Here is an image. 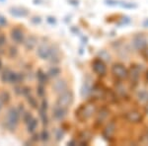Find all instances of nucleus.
Segmentation results:
<instances>
[{
	"label": "nucleus",
	"mask_w": 148,
	"mask_h": 146,
	"mask_svg": "<svg viewBox=\"0 0 148 146\" xmlns=\"http://www.w3.org/2000/svg\"><path fill=\"white\" fill-rule=\"evenodd\" d=\"M143 27H144V28H148V19H146V20L143 22Z\"/></svg>",
	"instance_id": "obj_40"
},
{
	"label": "nucleus",
	"mask_w": 148,
	"mask_h": 146,
	"mask_svg": "<svg viewBox=\"0 0 148 146\" xmlns=\"http://www.w3.org/2000/svg\"><path fill=\"white\" fill-rule=\"evenodd\" d=\"M1 74H0V80L2 81L3 83H9V80H10V76H11V72L12 69L6 67L3 68L1 71Z\"/></svg>",
	"instance_id": "obj_15"
},
{
	"label": "nucleus",
	"mask_w": 148,
	"mask_h": 146,
	"mask_svg": "<svg viewBox=\"0 0 148 146\" xmlns=\"http://www.w3.org/2000/svg\"><path fill=\"white\" fill-rule=\"evenodd\" d=\"M84 117L85 118H89V117L92 116V114L95 112V107L93 105H87L85 108H84Z\"/></svg>",
	"instance_id": "obj_21"
},
{
	"label": "nucleus",
	"mask_w": 148,
	"mask_h": 146,
	"mask_svg": "<svg viewBox=\"0 0 148 146\" xmlns=\"http://www.w3.org/2000/svg\"><path fill=\"white\" fill-rule=\"evenodd\" d=\"M17 109H18L19 112L21 114V116H22L23 112L26 111V109H25V107H24V105H23V104H19V106L17 107Z\"/></svg>",
	"instance_id": "obj_37"
},
{
	"label": "nucleus",
	"mask_w": 148,
	"mask_h": 146,
	"mask_svg": "<svg viewBox=\"0 0 148 146\" xmlns=\"http://www.w3.org/2000/svg\"><path fill=\"white\" fill-rule=\"evenodd\" d=\"M7 56L10 59H14L16 58L19 56V49L16 45H10L7 49Z\"/></svg>",
	"instance_id": "obj_16"
},
{
	"label": "nucleus",
	"mask_w": 148,
	"mask_h": 146,
	"mask_svg": "<svg viewBox=\"0 0 148 146\" xmlns=\"http://www.w3.org/2000/svg\"><path fill=\"white\" fill-rule=\"evenodd\" d=\"M106 4L109 6H116V5H120L121 2L120 1H116V0H106Z\"/></svg>",
	"instance_id": "obj_32"
},
{
	"label": "nucleus",
	"mask_w": 148,
	"mask_h": 146,
	"mask_svg": "<svg viewBox=\"0 0 148 146\" xmlns=\"http://www.w3.org/2000/svg\"><path fill=\"white\" fill-rule=\"evenodd\" d=\"M20 121H21V114L19 112L17 107H12L7 111L5 119H4V123H3V126L8 131L13 132L18 127Z\"/></svg>",
	"instance_id": "obj_1"
},
{
	"label": "nucleus",
	"mask_w": 148,
	"mask_h": 146,
	"mask_svg": "<svg viewBox=\"0 0 148 146\" xmlns=\"http://www.w3.org/2000/svg\"><path fill=\"white\" fill-rule=\"evenodd\" d=\"M47 74H49V77L56 78V77H57V76L59 75V74H60V68H59L58 66H56V65H54V64H53V66H51V67L49 69Z\"/></svg>",
	"instance_id": "obj_18"
},
{
	"label": "nucleus",
	"mask_w": 148,
	"mask_h": 146,
	"mask_svg": "<svg viewBox=\"0 0 148 146\" xmlns=\"http://www.w3.org/2000/svg\"><path fill=\"white\" fill-rule=\"evenodd\" d=\"M63 135H64V132L61 129H59V130H57L56 131V142H59L61 139L63 138Z\"/></svg>",
	"instance_id": "obj_31"
},
{
	"label": "nucleus",
	"mask_w": 148,
	"mask_h": 146,
	"mask_svg": "<svg viewBox=\"0 0 148 146\" xmlns=\"http://www.w3.org/2000/svg\"><path fill=\"white\" fill-rule=\"evenodd\" d=\"M139 74H140V70L137 67H133L131 68V75H132V79L134 80H137L138 77H139Z\"/></svg>",
	"instance_id": "obj_29"
},
{
	"label": "nucleus",
	"mask_w": 148,
	"mask_h": 146,
	"mask_svg": "<svg viewBox=\"0 0 148 146\" xmlns=\"http://www.w3.org/2000/svg\"><path fill=\"white\" fill-rule=\"evenodd\" d=\"M40 0H34V3L35 4H40Z\"/></svg>",
	"instance_id": "obj_42"
},
{
	"label": "nucleus",
	"mask_w": 148,
	"mask_h": 146,
	"mask_svg": "<svg viewBox=\"0 0 148 146\" xmlns=\"http://www.w3.org/2000/svg\"><path fill=\"white\" fill-rule=\"evenodd\" d=\"M4 68V65H3V61H2V59L0 58V71L2 70V69Z\"/></svg>",
	"instance_id": "obj_41"
},
{
	"label": "nucleus",
	"mask_w": 148,
	"mask_h": 146,
	"mask_svg": "<svg viewBox=\"0 0 148 146\" xmlns=\"http://www.w3.org/2000/svg\"><path fill=\"white\" fill-rule=\"evenodd\" d=\"M92 69L99 76H104L107 73L106 64L104 63V61L102 59H96V60H94L92 64Z\"/></svg>",
	"instance_id": "obj_7"
},
{
	"label": "nucleus",
	"mask_w": 148,
	"mask_h": 146,
	"mask_svg": "<svg viewBox=\"0 0 148 146\" xmlns=\"http://www.w3.org/2000/svg\"><path fill=\"white\" fill-rule=\"evenodd\" d=\"M26 100H27L28 104L30 105V107L32 108V109H35V110H38L40 108L39 106V103H38V100L36 99V98L33 96L32 94L29 95L26 97Z\"/></svg>",
	"instance_id": "obj_17"
},
{
	"label": "nucleus",
	"mask_w": 148,
	"mask_h": 146,
	"mask_svg": "<svg viewBox=\"0 0 148 146\" xmlns=\"http://www.w3.org/2000/svg\"><path fill=\"white\" fill-rule=\"evenodd\" d=\"M3 1H5V0H0V2H3Z\"/></svg>",
	"instance_id": "obj_45"
},
{
	"label": "nucleus",
	"mask_w": 148,
	"mask_h": 146,
	"mask_svg": "<svg viewBox=\"0 0 148 146\" xmlns=\"http://www.w3.org/2000/svg\"><path fill=\"white\" fill-rule=\"evenodd\" d=\"M68 3H70L71 5H74V6H77L79 1L78 0H68Z\"/></svg>",
	"instance_id": "obj_38"
},
{
	"label": "nucleus",
	"mask_w": 148,
	"mask_h": 146,
	"mask_svg": "<svg viewBox=\"0 0 148 146\" xmlns=\"http://www.w3.org/2000/svg\"><path fill=\"white\" fill-rule=\"evenodd\" d=\"M132 45L138 51H142V49H144L147 47V40L143 35L138 34L134 36V38H133Z\"/></svg>",
	"instance_id": "obj_8"
},
{
	"label": "nucleus",
	"mask_w": 148,
	"mask_h": 146,
	"mask_svg": "<svg viewBox=\"0 0 148 146\" xmlns=\"http://www.w3.org/2000/svg\"><path fill=\"white\" fill-rule=\"evenodd\" d=\"M7 25V19L4 16L0 15V27H4Z\"/></svg>",
	"instance_id": "obj_35"
},
{
	"label": "nucleus",
	"mask_w": 148,
	"mask_h": 146,
	"mask_svg": "<svg viewBox=\"0 0 148 146\" xmlns=\"http://www.w3.org/2000/svg\"><path fill=\"white\" fill-rule=\"evenodd\" d=\"M146 112H148V102H147V106H146Z\"/></svg>",
	"instance_id": "obj_44"
},
{
	"label": "nucleus",
	"mask_w": 148,
	"mask_h": 146,
	"mask_svg": "<svg viewBox=\"0 0 148 146\" xmlns=\"http://www.w3.org/2000/svg\"><path fill=\"white\" fill-rule=\"evenodd\" d=\"M120 5L123 7V8H127V9H132V8H136L137 7L136 4L128 3V2H121Z\"/></svg>",
	"instance_id": "obj_30"
},
{
	"label": "nucleus",
	"mask_w": 148,
	"mask_h": 146,
	"mask_svg": "<svg viewBox=\"0 0 148 146\" xmlns=\"http://www.w3.org/2000/svg\"><path fill=\"white\" fill-rule=\"evenodd\" d=\"M6 44H7L6 36L1 33V34H0V56H1V54L5 53V51H3V47H5Z\"/></svg>",
	"instance_id": "obj_22"
},
{
	"label": "nucleus",
	"mask_w": 148,
	"mask_h": 146,
	"mask_svg": "<svg viewBox=\"0 0 148 146\" xmlns=\"http://www.w3.org/2000/svg\"><path fill=\"white\" fill-rule=\"evenodd\" d=\"M138 99L142 102H148V92L147 91H140L137 95Z\"/></svg>",
	"instance_id": "obj_27"
},
{
	"label": "nucleus",
	"mask_w": 148,
	"mask_h": 146,
	"mask_svg": "<svg viewBox=\"0 0 148 146\" xmlns=\"http://www.w3.org/2000/svg\"><path fill=\"white\" fill-rule=\"evenodd\" d=\"M9 13L11 14L13 17L16 18H24L27 17L29 15V11L25 8H21V7H11L9 9Z\"/></svg>",
	"instance_id": "obj_9"
},
{
	"label": "nucleus",
	"mask_w": 148,
	"mask_h": 146,
	"mask_svg": "<svg viewBox=\"0 0 148 146\" xmlns=\"http://www.w3.org/2000/svg\"><path fill=\"white\" fill-rule=\"evenodd\" d=\"M67 112H68V109L56 104L53 109H52V117H53L54 119H56V121H62L66 117V114H67Z\"/></svg>",
	"instance_id": "obj_6"
},
{
	"label": "nucleus",
	"mask_w": 148,
	"mask_h": 146,
	"mask_svg": "<svg viewBox=\"0 0 148 146\" xmlns=\"http://www.w3.org/2000/svg\"><path fill=\"white\" fill-rule=\"evenodd\" d=\"M38 125H39V121H38V119H36L35 117H34L30 123H28L27 124H26L27 131H28L29 133H30V134H33V133H35L36 130H37Z\"/></svg>",
	"instance_id": "obj_13"
},
{
	"label": "nucleus",
	"mask_w": 148,
	"mask_h": 146,
	"mask_svg": "<svg viewBox=\"0 0 148 146\" xmlns=\"http://www.w3.org/2000/svg\"><path fill=\"white\" fill-rule=\"evenodd\" d=\"M10 36H11L12 40L14 42V44H16V45L24 44V40L26 39L25 32L23 31V29H21L19 27H15L12 29L10 32Z\"/></svg>",
	"instance_id": "obj_4"
},
{
	"label": "nucleus",
	"mask_w": 148,
	"mask_h": 146,
	"mask_svg": "<svg viewBox=\"0 0 148 146\" xmlns=\"http://www.w3.org/2000/svg\"><path fill=\"white\" fill-rule=\"evenodd\" d=\"M37 94L40 98H45V95H46V88H45V85L42 84H39L37 87Z\"/></svg>",
	"instance_id": "obj_26"
},
{
	"label": "nucleus",
	"mask_w": 148,
	"mask_h": 146,
	"mask_svg": "<svg viewBox=\"0 0 148 146\" xmlns=\"http://www.w3.org/2000/svg\"><path fill=\"white\" fill-rule=\"evenodd\" d=\"M145 57H146V59L148 60V49H146V51H145Z\"/></svg>",
	"instance_id": "obj_43"
},
{
	"label": "nucleus",
	"mask_w": 148,
	"mask_h": 146,
	"mask_svg": "<svg viewBox=\"0 0 148 146\" xmlns=\"http://www.w3.org/2000/svg\"><path fill=\"white\" fill-rule=\"evenodd\" d=\"M52 51H53V47H52L51 45H47V42H42V44H40L37 47V56H39L40 59L49 60L52 53Z\"/></svg>",
	"instance_id": "obj_3"
},
{
	"label": "nucleus",
	"mask_w": 148,
	"mask_h": 146,
	"mask_svg": "<svg viewBox=\"0 0 148 146\" xmlns=\"http://www.w3.org/2000/svg\"><path fill=\"white\" fill-rule=\"evenodd\" d=\"M31 22L34 24H40L42 22V19H40V17H39V16H35V17H33L31 19Z\"/></svg>",
	"instance_id": "obj_36"
},
{
	"label": "nucleus",
	"mask_w": 148,
	"mask_h": 146,
	"mask_svg": "<svg viewBox=\"0 0 148 146\" xmlns=\"http://www.w3.org/2000/svg\"><path fill=\"white\" fill-rule=\"evenodd\" d=\"M33 118H34L33 114L31 112H28V111H25V112H23L22 116H21V119H22V121L25 124H27L28 123H30V121H32Z\"/></svg>",
	"instance_id": "obj_19"
},
{
	"label": "nucleus",
	"mask_w": 148,
	"mask_h": 146,
	"mask_svg": "<svg viewBox=\"0 0 148 146\" xmlns=\"http://www.w3.org/2000/svg\"><path fill=\"white\" fill-rule=\"evenodd\" d=\"M3 107H4V103L2 102V100H1V99H0V112H1L2 109H3Z\"/></svg>",
	"instance_id": "obj_39"
},
{
	"label": "nucleus",
	"mask_w": 148,
	"mask_h": 146,
	"mask_svg": "<svg viewBox=\"0 0 148 146\" xmlns=\"http://www.w3.org/2000/svg\"><path fill=\"white\" fill-rule=\"evenodd\" d=\"M114 132V123H110L108 124V125L106 126V128H105L104 130V134L106 136H108V137H110L113 133Z\"/></svg>",
	"instance_id": "obj_24"
},
{
	"label": "nucleus",
	"mask_w": 148,
	"mask_h": 146,
	"mask_svg": "<svg viewBox=\"0 0 148 146\" xmlns=\"http://www.w3.org/2000/svg\"><path fill=\"white\" fill-rule=\"evenodd\" d=\"M36 76H37V79H38V82H39V84H42V85H46L47 82H49V74L47 73H45L42 70H38L37 74H36Z\"/></svg>",
	"instance_id": "obj_14"
},
{
	"label": "nucleus",
	"mask_w": 148,
	"mask_h": 146,
	"mask_svg": "<svg viewBox=\"0 0 148 146\" xmlns=\"http://www.w3.org/2000/svg\"><path fill=\"white\" fill-rule=\"evenodd\" d=\"M39 111H40V117L42 121V124H44V125H47V123H49V118H47V110L39 109Z\"/></svg>",
	"instance_id": "obj_23"
},
{
	"label": "nucleus",
	"mask_w": 148,
	"mask_h": 146,
	"mask_svg": "<svg viewBox=\"0 0 148 146\" xmlns=\"http://www.w3.org/2000/svg\"><path fill=\"white\" fill-rule=\"evenodd\" d=\"M24 47L27 51H33L38 45V38L36 36H29L24 40Z\"/></svg>",
	"instance_id": "obj_10"
},
{
	"label": "nucleus",
	"mask_w": 148,
	"mask_h": 146,
	"mask_svg": "<svg viewBox=\"0 0 148 146\" xmlns=\"http://www.w3.org/2000/svg\"><path fill=\"white\" fill-rule=\"evenodd\" d=\"M0 99L2 100L4 105H7L11 101V96L7 91H2V92H0Z\"/></svg>",
	"instance_id": "obj_20"
},
{
	"label": "nucleus",
	"mask_w": 148,
	"mask_h": 146,
	"mask_svg": "<svg viewBox=\"0 0 148 146\" xmlns=\"http://www.w3.org/2000/svg\"><path fill=\"white\" fill-rule=\"evenodd\" d=\"M112 74L118 79H125L128 76V70L121 63H116L112 67Z\"/></svg>",
	"instance_id": "obj_5"
},
{
	"label": "nucleus",
	"mask_w": 148,
	"mask_h": 146,
	"mask_svg": "<svg viewBox=\"0 0 148 146\" xmlns=\"http://www.w3.org/2000/svg\"><path fill=\"white\" fill-rule=\"evenodd\" d=\"M40 139L42 142H47L49 140V133L47 129H42V132L40 133Z\"/></svg>",
	"instance_id": "obj_25"
},
{
	"label": "nucleus",
	"mask_w": 148,
	"mask_h": 146,
	"mask_svg": "<svg viewBox=\"0 0 148 146\" xmlns=\"http://www.w3.org/2000/svg\"><path fill=\"white\" fill-rule=\"evenodd\" d=\"M47 22L49 24H51V25H56V19L54 17H51V16H49V17L47 18Z\"/></svg>",
	"instance_id": "obj_34"
},
{
	"label": "nucleus",
	"mask_w": 148,
	"mask_h": 146,
	"mask_svg": "<svg viewBox=\"0 0 148 146\" xmlns=\"http://www.w3.org/2000/svg\"><path fill=\"white\" fill-rule=\"evenodd\" d=\"M52 87H53L54 92H56L57 94H60L65 90H67V83L63 79H59V80H57L53 83Z\"/></svg>",
	"instance_id": "obj_11"
},
{
	"label": "nucleus",
	"mask_w": 148,
	"mask_h": 146,
	"mask_svg": "<svg viewBox=\"0 0 148 146\" xmlns=\"http://www.w3.org/2000/svg\"><path fill=\"white\" fill-rule=\"evenodd\" d=\"M31 140L33 141V142H38L40 139V133H37V132H35V133H33V136L31 137Z\"/></svg>",
	"instance_id": "obj_33"
},
{
	"label": "nucleus",
	"mask_w": 148,
	"mask_h": 146,
	"mask_svg": "<svg viewBox=\"0 0 148 146\" xmlns=\"http://www.w3.org/2000/svg\"><path fill=\"white\" fill-rule=\"evenodd\" d=\"M73 103V94L71 91L69 90H65L64 92L58 94V98L56 100V105H59V106L66 108L68 109L69 107L71 106V104Z\"/></svg>",
	"instance_id": "obj_2"
},
{
	"label": "nucleus",
	"mask_w": 148,
	"mask_h": 146,
	"mask_svg": "<svg viewBox=\"0 0 148 146\" xmlns=\"http://www.w3.org/2000/svg\"><path fill=\"white\" fill-rule=\"evenodd\" d=\"M31 94H32V89H31V87L22 85V96H24V97L26 98L27 96L31 95Z\"/></svg>",
	"instance_id": "obj_28"
},
{
	"label": "nucleus",
	"mask_w": 148,
	"mask_h": 146,
	"mask_svg": "<svg viewBox=\"0 0 148 146\" xmlns=\"http://www.w3.org/2000/svg\"><path fill=\"white\" fill-rule=\"evenodd\" d=\"M125 118L128 121L134 123H139V121H141V119H142V117H141V114H140V112H138L136 111L128 112L127 114H126Z\"/></svg>",
	"instance_id": "obj_12"
}]
</instances>
